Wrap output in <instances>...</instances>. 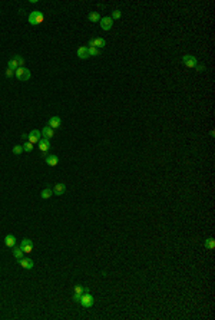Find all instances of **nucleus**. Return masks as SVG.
Instances as JSON below:
<instances>
[{
    "instance_id": "nucleus-1",
    "label": "nucleus",
    "mask_w": 215,
    "mask_h": 320,
    "mask_svg": "<svg viewBox=\"0 0 215 320\" xmlns=\"http://www.w3.org/2000/svg\"><path fill=\"white\" fill-rule=\"evenodd\" d=\"M28 20H29V23H30V24H33V26H37V24L43 23L45 16H43V13L40 12V10H33V12H30V15H29Z\"/></svg>"
},
{
    "instance_id": "nucleus-2",
    "label": "nucleus",
    "mask_w": 215,
    "mask_h": 320,
    "mask_svg": "<svg viewBox=\"0 0 215 320\" xmlns=\"http://www.w3.org/2000/svg\"><path fill=\"white\" fill-rule=\"evenodd\" d=\"M15 76L19 80H22V82H26V80L30 79V71L29 69H26L24 66L22 67H17L15 71Z\"/></svg>"
},
{
    "instance_id": "nucleus-3",
    "label": "nucleus",
    "mask_w": 215,
    "mask_h": 320,
    "mask_svg": "<svg viewBox=\"0 0 215 320\" xmlns=\"http://www.w3.org/2000/svg\"><path fill=\"white\" fill-rule=\"evenodd\" d=\"M79 303L82 304L85 309H89V307H92V306H93L95 299H93V296H92L89 292H86V293H83L82 296H80V300H79Z\"/></svg>"
},
{
    "instance_id": "nucleus-4",
    "label": "nucleus",
    "mask_w": 215,
    "mask_h": 320,
    "mask_svg": "<svg viewBox=\"0 0 215 320\" xmlns=\"http://www.w3.org/2000/svg\"><path fill=\"white\" fill-rule=\"evenodd\" d=\"M182 63H184L187 67H189V69H195V66L198 65V60H196L195 56L185 55L184 58H182Z\"/></svg>"
},
{
    "instance_id": "nucleus-5",
    "label": "nucleus",
    "mask_w": 215,
    "mask_h": 320,
    "mask_svg": "<svg viewBox=\"0 0 215 320\" xmlns=\"http://www.w3.org/2000/svg\"><path fill=\"white\" fill-rule=\"evenodd\" d=\"M40 139H42V132H40V131H37V129L30 131V134L28 135V141H29L30 144H33V145L39 142Z\"/></svg>"
},
{
    "instance_id": "nucleus-6",
    "label": "nucleus",
    "mask_w": 215,
    "mask_h": 320,
    "mask_svg": "<svg viewBox=\"0 0 215 320\" xmlns=\"http://www.w3.org/2000/svg\"><path fill=\"white\" fill-rule=\"evenodd\" d=\"M105 39L103 37H95V39H90L89 40V46L88 48H96V49H102L105 48Z\"/></svg>"
},
{
    "instance_id": "nucleus-7",
    "label": "nucleus",
    "mask_w": 215,
    "mask_h": 320,
    "mask_svg": "<svg viewBox=\"0 0 215 320\" xmlns=\"http://www.w3.org/2000/svg\"><path fill=\"white\" fill-rule=\"evenodd\" d=\"M20 249L23 250V253H32L33 251V241L30 238H23V241L20 243Z\"/></svg>"
},
{
    "instance_id": "nucleus-8",
    "label": "nucleus",
    "mask_w": 215,
    "mask_h": 320,
    "mask_svg": "<svg viewBox=\"0 0 215 320\" xmlns=\"http://www.w3.org/2000/svg\"><path fill=\"white\" fill-rule=\"evenodd\" d=\"M114 26V20L110 16H106V17H101V28L103 30H110Z\"/></svg>"
},
{
    "instance_id": "nucleus-9",
    "label": "nucleus",
    "mask_w": 215,
    "mask_h": 320,
    "mask_svg": "<svg viewBox=\"0 0 215 320\" xmlns=\"http://www.w3.org/2000/svg\"><path fill=\"white\" fill-rule=\"evenodd\" d=\"M19 264L23 267V269H26V270H32L33 269V266H35V263H33V260L32 258H29V257H26V258H20L19 260Z\"/></svg>"
},
{
    "instance_id": "nucleus-10",
    "label": "nucleus",
    "mask_w": 215,
    "mask_h": 320,
    "mask_svg": "<svg viewBox=\"0 0 215 320\" xmlns=\"http://www.w3.org/2000/svg\"><path fill=\"white\" fill-rule=\"evenodd\" d=\"M60 125H62V119L59 118V116H52V118L49 119V123H47V127H50L52 129L60 128Z\"/></svg>"
},
{
    "instance_id": "nucleus-11",
    "label": "nucleus",
    "mask_w": 215,
    "mask_h": 320,
    "mask_svg": "<svg viewBox=\"0 0 215 320\" xmlns=\"http://www.w3.org/2000/svg\"><path fill=\"white\" fill-rule=\"evenodd\" d=\"M76 55H78L79 59H89V52H88V46H80V48L78 49V52H76Z\"/></svg>"
},
{
    "instance_id": "nucleus-12",
    "label": "nucleus",
    "mask_w": 215,
    "mask_h": 320,
    "mask_svg": "<svg viewBox=\"0 0 215 320\" xmlns=\"http://www.w3.org/2000/svg\"><path fill=\"white\" fill-rule=\"evenodd\" d=\"M37 145H39V149L42 151V152H47L49 151V148H50V142H49V139L46 138H42L37 142Z\"/></svg>"
},
{
    "instance_id": "nucleus-13",
    "label": "nucleus",
    "mask_w": 215,
    "mask_h": 320,
    "mask_svg": "<svg viewBox=\"0 0 215 320\" xmlns=\"http://www.w3.org/2000/svg\"><path fill=\"white\" fill-rule=\"evenodd\" d=\"M65 191H66V185H65L63 182H58L55 185V188H53V194H55V195H63Z\"/></svg>"
},
{
    "instance_id": "nucleus-14",
    "label": "nucleus",
    "mask_w": 215,
    "mask_h": 320,
    "mask_svg": "<svg viewBox=\"0 0 215 320\" xmlns=\"http://www.w3.org/2000/svg\"><path fill=\"white\" fill-rule=\"evenodd\" d=\"M40 132H42V136H43V138H46V139L53 138V135H55V131L52 129L50 127H43V129L40 131Z\"/></svg>"
},
{
    "instance_id": "nucleus-15",
    "label": "nucleus",
    "mask_w": 215,
    "mask_h": 320,
    "mask_svg": "<svg viewBox=\"0 0 215 320\" xmlns=\"http://www.w3.org/2000/svg\"><path fill=\"white\" fill-rule=\"evenodd\" d=\"M46 164L49 166H56L59 164V158H58V155H47L46 157Z\"/></svg>"
},
{
    "instance_id": "nucleus-16",
    "label": "nucleus",
    "mask_w": 215,
    "mask_h": 320,
    "mask_svg": "<svg viewBox=\"0 0 215 320\" xmlns=\"http://www.w3.org/2000/svg\"><path fill=\"white\" fill-rule=\"evenodd\" d=\"M4 244L7 245V247H15L16 245V237L13 236V234H7L6 237H4Z\"/></svg>"
},
{
    "instance_id": "nucleus-17",
    "label": "nucleus",
    "mask_w": 215,
    "mask_h": 320,
    "mask_svg": "<svg viewBox=\"0 0 215 320\" xmlns=\"http://www.w3.org/2000/svg\"><path fill=\"white\" fill-rule=\"evenodd\" d=\"M88 19H89L92 23H96V22H101V15H99L98 12H90Z\"/></svg>"
},
{
    "instance_id": "nucleus-18",
    "label": "nucleus",
    "mask_w": 215,
    "mask_h": 320,
    "mask_svg": "<svg viewBox=\"0 0 215 320\" xmlns=\"http://www.w3.org/2000/svg\"><path fill=\"white\" fill-rule=\"evenodd\" d=\"M52 195H53V190H52V188H45V190L40 192V197H42L43 200H49Z\"/></svg>"
},
{
    "instance_id": "nucleus-19",
    "label": "nucleus",
    "mask_w": 215,
    "mask_h": 320,
    "mask_svg": "<svg viewBox=\"0 0 215 320\" xmlns=\"http://www.w3.org/2000/svg\"><path fill=\"white\" fill-rule=\"evenodd\" d=\"M13 257L15 258H17V260H20V258H23V250L20 249V247H13Z\"/></svg>"
},
{
    "instance_id": "nucleus-20",
    "label": "nucleus",
    "mask_w": 215,
    "mask_h": 320,
    "mask_svg": "<svg viewBox=\"0 0 215 320\" xmlns=\"http://www.w3.org/2000/svg\"><path fill=\"white\" fill-rule=\"evenodd\" d=\"M205 247H207L208 250H214L215 249V240L214 238H207V240H205Z\"/></svg>"
},
{
    "instance_id": "nucleus-21",
    "label": "nucleus",
    "mask_w": 215,
    "mask_h": 320,
    "mask_svg": "<svg viewBox=\"0 0 215 320\" xmlns=\"http://www.w3.org/2000/svg\"><path fill=\"white\" fill-rule=\"evenodd\" d=\"M22 146H23V151H24V152H32V151H33V148H35V145H33V144H30L29 141H26V142H24Z\"/></svg>"
},
{
    "instance_id": "nucleus-22",
    "label": "nucleus",
    "mask_w": 215,
    "mask_h": 320,
    "mask_svg": "<svg viewBox=\"0 0 215 320\" xmlns=\"http://www.w3.org/2000/svg\"><path fill=\"white\" fill-rule=\"evenodd\" d=\"M7 67H9V69H12V71H16V69L19 67V66H17V63H16L15 58H12V59L7 62Z\"/></svg>"
},
{
    "instance_id": "nucleus-23",
    "label": "nucleus",
    "mask_w": 215,
    "mask_h": 320,
    "mask_svg": "<svg viewBox=\"0 0 215 320\" xmlns=\"http://www.w3.org/2000/svg\"><path fill=\"white\" fill-rule=\"evenodd\" d=\"M15 60H16V63H17V66H19V67L24 66V59H23V56L16 55V56H15Z\"/></svg>"
},
{
    "instance_id": "nucleus-24",
    "label": "nucleus",
    "mask_w": 215,
    "mask_h": 320,
    "mask_svg": "<svg viewBox=\"0 0 215 320\" xmlns=\"http://www.w3.org/2000/svg\"><path fill=\"white\" fill-rule=\"evenodd\" d=\"M88 52H89V58L90 56H99L101 55V50L96 48H88Z\"/></svg>"
},
{
    "instance_id": "nucleus-25",
    "label": "nucleus",
    "mask_w": 215,
    "mask_h": 320,
    "mask_svg": "<svg viewBox=\"0 0 215 320\" xmlns=\"http://www.w3.org/2000/svg\"><path fill=\"white\" fill-rule=\"evenodd\" d=\"M121 16H122V12L119 10V9H116V10H114L112 12V20H116V19H121Z\"/></svg>"
},
{
    "instance_id": "nucleus-26",
    "label": "nucleus",
    "mask_w": 215,
    "mask_h": 320,
    "mask_svg": "<svg viewBox=\"0 0 215 320\" xmlns=\"http://www.w3.org/2000/svg\"><path fill=\"white\" fill-rule=\"evenodd\" d=\"M73 292L78 293V294H83V293H85V287H83V286H80V284H76V286L73 287Z\"/></svg>"
},
{
    "instance_id": "nucleus-27",
    "label": "nucleus",
    "mask_w": 215,
    "mask_h": 320,
    "mask_svg": "<svg viewBox=\"0 0 215 320\" xmlns=\"http://www.w3.org/2000/svg\"><path fill=\"white\" fill-rule=\"evenodd\" d=\"M12 152H13V154H15V155H19V154H22V152H23V146H22V145H16V146H13Z\"/></svg>"
},
{
    "instance_id": "nucleus-28",
    "label": "nucleus",
    "mask_w": 215,
    "mask_h": 320,
    "mask_svg": "<svg viewBox=\"0 0 215 320\" xmlns=\"http://www.w3.org/2000/svg\"><path fill=\"white\" fill-rule=\"evenodd\" d=\"M6 76L7 78H12V76H15V71H12V69H6Z\"/></svg>"
},
{
    "instance_id": "nucleus-29",
    "label": "nucleus",
    "mask_w": 215,
    "mask_h": 320,
    "mask_svg": "<svg viewBox=\"0 0 215 320\" xmlns=\"http://www.w3.org/2000/svg\"><path fill=\"white\" fill-rule=\"evenodd\" d=\"M195 69H196L198 72H204V71H205V66H204V65H196Z\"/></svg>"
},
{
    "instance_id": "nucleus-30",
    "label": "nucleus",
    "mask_w": 215,
    "mask_h": 320,
    "mask_svg": "<svg viewBox=\"0 0 215 320\" xmlns=\"http://www.w3.org/2000/svg\"><path fill=\"white\" fill-rule=\"evenodd\" d=\"M80 296H82V294H78V293H75V294H73V300L79 303V300H80Z\"/></svg>"
},
{
    "instance_id": "nucleus-31",
    "label": "nucleus",
    "mask_w": 215,
    "mask_h": 320,
    "mask_svg": "<svg viewBox=\"0 0 215 320\" xmlns=\"http://www.w3.org/2000/svg\"><path fill=\"white\" fill-rule=\"evenodd\" d=\"M22 138H23V139H26V141H28V134H23V135H22Z\"/></svg>"
},
{
    "instance_id": "nucleus-32",
    "label": "nucleus",
    "mask_w": 215,
    "mask_h": 320,
    "mask_svg": "<svg viewBox=\"0 0 215 320\" xmlns=\"http://www.w3.org/2000/svg\"><path fill=\"white\" fill-rule=\"evenodd\" d=\"M0 13H2V10H0Z\"/></svg>"
}]
</instances>
